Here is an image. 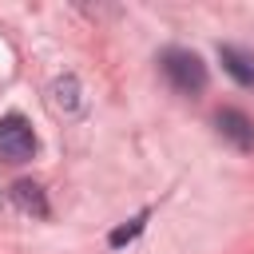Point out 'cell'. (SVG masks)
<instances>
[{
	"mask_svg": "<svg viewBox=\"0 0 254 254\" xmlns=\"http://www.w3.org/2000/svg\"><path fill=\"white\" fill-rule=\"evenodd\" d=\"M167 83L179 91V95H202L206 87V64L198 60V52H187V48H167L163 60H159Z\"/></svg>",
	"mask_w": 254,
	"mask_h": 254,
	"instance_id": "1",
	"label": "cell"
},
{
	"mask_svg": "<svg viewBox=\"0 0 254 254\" xmlns=\"http://www.w3.org/2000/svg\"><path fill=\"white\" fill-rule=\"evenodd\" d=\"M36 155V131L24 115L0 119V163H28Z\"/></svg>",
	"mask_w": 254,
	"mask_h": 254,
	"instance_id": "2",
	"label": "cell"
},
{
	"mask_svg": "<svg viewBox=\"0 0 254 254\" xmlns=\"http://www.w3.org/2000/svg\"><path fill=\"white\" fill-rule=\"evenodd\" d=\"M214 127H218V135L230 139L238 151H250V147H254V123H250L246 111H238V107H222V111L214 115Z\"/></svg>",
	"mask_w": 254,
	"mask_h": 254,
	"instance_id": "3",
	"label": "cell"
},
{
	"mask_svg": "<svg viewBox=\"0 0 254 254\" xmlns=\"http://www.w3.org/2000/svg\"><path fill=\"white\" fill-rule=\"evenodd\" d=\"M218 60L226 67V75L242 87H254V52L234 48V44H218Z\"/></svg>",
	"mask_w": 254,
	"mask_h": 254,
	"instance_id": "4",
	"label": "cell"
},
{
	"mask_svg": "<svg viewBox=\"0 0 254 254\" xmlns=\"http://www.w3.org/2000/svg\"><path fill=\"white\" fill-rule=\"evenodd\" d=\"M12 202H16L24 214H32V218H48V198H44L40 183H32V179L12 183Z\"/></svg>",
	"mask_w": 254,
	"mask_h": 254,
	"instance_id": "5",
	"label": "cell"
},
{
	"mask_svg": "<svg viewBox=\"0 0 254 254\" xmlns=\"http://www.w3.org/2000/svg\"><path fill=\"white\" fill-rule=\"evenodd\" d=\"M52 107L64 111V115H75L83 107V95H79V79L75 75H60L52 83Z\"/></svg>",
	"mask_w": 254,
	"mask_h": 254,
	"instance_id": "6",
	"label": "cell"
},
{
	"mask_svg": "<svg viewBox=\"0 0 254 254\" xmlns=\"http://www.w3.org/2000/svg\"><path fill=\"white\" fill-rule=\"evenodd\" d=\"M143 226H147V210H139V214H135L131 222H123V226H115V230L107 234V242H111V246L119 250V246H127V242H135V238L143 234Z\"/></svg>",
	"mask_w": 254,
	"mask_h": 254,
	"instance_id": "7",
	"label": "cell"
}]
</instances>
